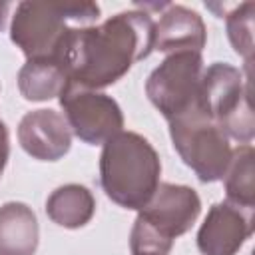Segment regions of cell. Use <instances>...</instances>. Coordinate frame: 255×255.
I'll return each mask as SVG.
<instances>
[{"mask_svg": "<svg viewBox=\"0 0 255 255\" xmlns=\"http://www.w3.org/2000/svg\"><path fill=\"white\" fill-rule=\"evenodd\" d=\"M153 38L155 22L143 10L118 12L100 26L80 30L66 56L68 82L98 92L116 84L153 52Z\"/></svg>", "mask_w": 255, "mask_h": 255, "instance_id": "obj_1", "label": "cell"}, {"mask_svg": "<svg viewBox=\"0 0 255 255\" xmlns=\"http://www.w3.org/2000/svg\"><path fill=\"white\" fill-rule=\"evenodd\" d=\"M98 20L100 6L94 2H20L12 16L10 40L28 60H54L66 68L74 36Z\"/></svg>", "mask_w": 255, "mask_h": 255, "instance_id": "obj_2", "label": "cell"}, {"mask_svg": "<svg viewBox=\"0 0 255 255\" xmlns=\"http://www.w3.org/2000/svg\"><path fill=\"white\" fill-rule=\"evenodd\" d=\"M159 175V155L143 135L120 131L104 143L100 183L104 193L120 207L139 211L155 193Z\"/></svg>", "mask_w": 255, "mask_h": 255, "instance_id": "obj_3", "label": "cell"}, {"mask_svg": "<svg viewBox=\"0 0 255 255\" xmlns=\"http://www.w3.org/2000/svg\"><path fill=\"white\" fill-rule=\"evenodd\" d=\"M201 213V199L189 185L159 183L139 209L131 233V255H169L175 237L187 233Z\"/></svg>", "mask_w": 255, "mask_h": 255, "instance_id": "obj_4", "label": "cell"}, {"mask_svg": "<svg viewBox=\"0 0 255 255\" xmlns=\"http://www.w3.org/2000/svg\"><path fill=\"white\" fill-rule=\"evenodd\" d=\"M249 94L251 70H245L243 76L239 68L227 62H215L201 74L197 104L227 137H233L243 145L251 143L255 135Z\"/></svg>", "mask_w": 255, "mask_h": 255, "instance_id": "obj_5", "label": "cell"}, {"mask_svg": "<svg viewBox=\"0 0 255 255\" xmlns=\"http://www.w3.org/2000/svg\"><path fill=\"white\" fill-rule=\"evenodd\" d=\"M167 124L175 151L183 163L195 171L197 179L203 183L223 179L233 149L225 131L199 108V104L195 102Z\"/></svg>", "mask_w": 255, "mask_h": 255, "instance_id": "obj_6", "label": "cell"}, {"mask_svg": "<svg viewBox=\"0 0 255 255\" xmlns=\"http://www.w3.org/2000/svg\"><path fill=\"white\" fill-rule=\"evenodd\" d=\"M58 98L72 133L84 143L104 145L124 131V114L112 96L66 82Z\"/></svg>", "mask_w": 255, "mask_h": 255, "instance_id": "obj_7", "label": "cell"}, {"mask_svg": "<svg viewBox=\"0 0 255 255\" xmlns=\"http://www.w3.org/2000/svg\"><path fill=\"white\" fill-rule=\"evenodd\" d=\"M201 74H203L201 54L195 52L167 54V58L149 74L145 82V94L149 102L169 122L197 102Z\"/></svg>", "mask_w": 255, "mask_h": 255, "instance_id": "obj_8", "label": "cell"}, {"mask_svg": "<svg viewBox=\"0 0 255 255\" xmlns=\"http://www.w3.org/2000/svg\"><path fill=\"white\" fill-rule=\"evenodd\" d=\"M253 209L231 201L213 203L197 231L203 255H235L253 233Z\"/></svg>", "mask_w": 255, "mask_h": 255, "instance_id": "obj_9", "label": "cell"}, {"mask_svg": "<svg viewBox=\"0 0 255 255\" xmlns=\"http://www.w3.org/2000/svg\"><path fill=\"white\" fill-rule=\"evenodd\" d=\"M22 149L40 161L62 159L72 145V129L64 114L56 110H32L18 124Z\"/></svg>", "mask_w": 255, "mask_h": 255, "instance_id": "obj_10", "label": "cell"}, {"mask_svg": "<svg viewBox=\"0 0 255 255\" xmlns=\"http://www.w3.org/2000/svg\"><path fill=\"white\" fill-rule=\"evenodd\" d=\"M207 42V28L201 16L181 4H167L155 22L153 50L163 54L195 52L201 54Z\"/></svg>", "mask_w": 255, "mask_h": 255, "instance_id": "obj_11", "label": "cell"}, {"mask_svg": "<svg viewBox=\"0 0 255 255\" xmlns=\"http://www.w3.org/2000/svg\"><path fill=\"white\" fill-rule=\"evenodd\" d=\"M40 227L36 213L22 201L0 207V255H36Z\"/></svg>", "mask_w": 255, "mask_h": 255, "instance_id": "obj_12", "label": "cell"}, {"mask_svg": "<svg viewBox=\"0 0 255 255\" xmlns=\"http://www.w3.org/2000/svg\"><path fill=\"white\" fill-rule=\"evenodd\" d=\"M46 213L60 227L80 229L92 221L96 213V199L86 185L66 183L48 195Z\"/></svg>", "mask_w": 255, "mask_h": 255, "instance_id": "obj_13", "label": "cell"}, {"mask_svg": "<svg viewBox=\"0 0 255 255\" xmlns=\"http://www.w3.org/2000/svg\"><path fill=\"white\" fill-rule=\"evenodd\" d=\"M66 68L54 60H28L18 72V90L28 102H48L62 94Z\"/></svg>", "mask_w": 255, "mask_h": 255, "instance_id": "obj_14", "label": "cell"}, {"mask_svg": "<svg viewBox=\"0 0 255 255\" xmlns=\"http://www.w3.org/2000/svg\"><path fill=\"white\" fill-rule=\"evenodd\" d=\"M255 151L251 143H243L231 153L229 167L223 175L225 199L243 207H255V177H253Z\"/></svg>", "mask_w": 255, "mask_h": 255, "instance_id": "obj_15", "label": "cell"}, {"mask_svg": "<svg viewBox=\"0 0 255 255\" xmlns=\"http://www.w3.org/2000/svg\"><path fill=\"white\" fill-rule=\"evenodd\" d=\"M227 36L233 50L245 58V68L253 64V26H255V2L233 4L225 14Z\"/></svg>", "mask_w": 255, "mask_h": 255, "instance_id": "obj_16", "label": "cell"}, {"mask_svg": "<svg viewBox=\"0 0 255 255\" xmlns=\"http://www.w3.org/2000/svg\"><path fill=\"white\" fill-rule=\"evenodd\" d=\"M8 155H10V137H8V128L6 124L0 120V177L4 173V167L8 163Z\"/></svg>", "mask_w": 255, "mask_h": 255, "instance_id": "obj_17", "label": "cell"}, {"mask_svg": "<svg viewBox=\"0 0 255 255\" xmlns=\"http://www.w3.org/2000/svg\"><path fill=\"white\" fill-rule=\"evenodd\" d=\"M12 4L10 2H0V30L6 26V20H8V12H10Z\"/></svg>", "mask_w": 255, "mask_h": 255, "instance_id": "obj_18", "label": "cell"}]
</instances>
